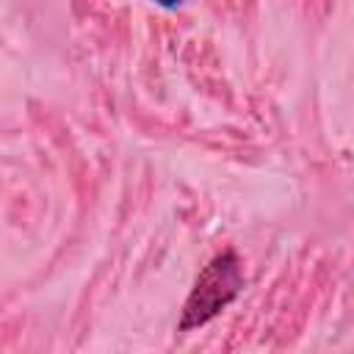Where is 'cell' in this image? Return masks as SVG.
<instances>
[{
    "label": "cell",
    "mask_w": 354,
    "mask_h": 354,
    "mask_svg": "<svg viewBox=\"0 0 354 354\" xmlns=\"http://www.w3.org/2000/svg\"><path fill=\"white\" fill-rule=\"evenodd\" d=\"M155 3H158V6H163V8H177L183 0H155Z\"/></svg>",
    "instance_id": "7a4b0ae2"
},
{
    "label": "cell",
    "mask_w": 354,
    "mask_h": 354,
    "mask_svg": "<svg viewBox=\"0 0 354 354\" xmlns=\"http://www.w3.org/2000/svg\"><path fill=\"white\" fill-rule=\"evenodd\" d=\"M243 282H246L243 263L232 249H224L216 257H210V263L199 271V277L183 304L177 332H191V329L213 321L227 304H232L238 299V293L243 290Z\"/></svg>",
    "instance_id": "6da1fadb"
}]
</instances>
